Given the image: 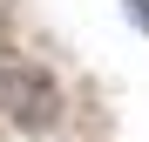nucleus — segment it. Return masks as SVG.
Wrapping results in <instances>:
<instances>
[{"label":"nucleus","mask_w":149,"mask_h":142,"mask_svg":"<svg viewBox=\"0 0 149 142\" xmlns=\"http://www.w3.org/2000/svg\"><path fill=\"white\" fill-rule=\"evenodd\" d=\"M0 115L27 135H47L61 122V81L34 61H0Z\"/></svg>","instance_id":"f257e3e1"},{"label":"nucleus","mask_w":149,"mask_h":142,"mask_svg":"<svg viewBox=\"0 0 149 142\" xmlns=\"http://www.w3.org/2000/svg\"><path fill=\"white\" fill-rule=\"evenodd\" d=\"M122 14H129V20H136V27L149 34V0H122Z\"/></svg>","instance_id":"f03ea898"}]
</instances>
